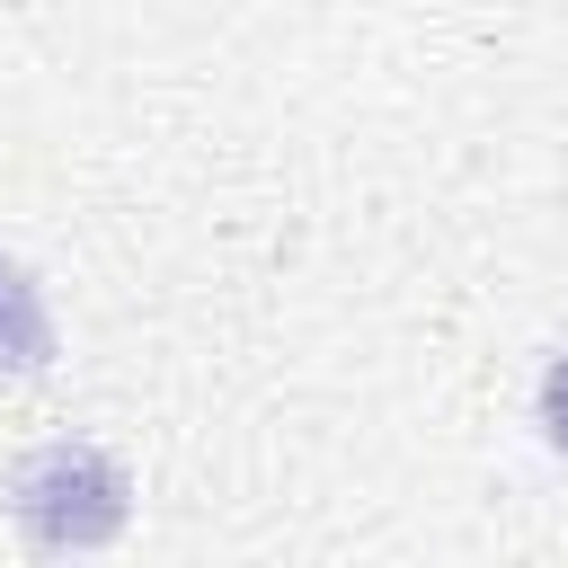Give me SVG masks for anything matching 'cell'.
Segmentation results:
<instances>
[{"mask_svg": "<svg viewBox=\"0 0 568 568\" xmlns=\"http://www.w3.org/2000/svg\"><path fill=\"white\" fill-rule=\"evenodd\" d=\"M9 515L36 550H106L124 524H133V479L106 444H36L18 470H9Z\"/></svg>", "mask_w": 568, "mask_h": 568, "instance_id": "6da1fadb", "label": "cell"}, {"mask_svg": "<svg viewBox=\"0 0 568 568\" xmlns=\"http://www.w3.org/2000/svg\"><path fill=\"white\" fill-rule=\"evenodd\" d=\"M53 364V311H44V284L18 266V257H0V373L18 382V373H44Z\"/></svg>", "mask_w": 568, "mask_h": 568, "instance_id": "7a4b0ae2", "label": "cell"}, {"mask_svg": "<svg viewBox=\"0 0 568 568\" xmlns=\"http://www.w3.org/2000/svg\"><path fill=\"white\" fill-rule=\"evenodd\" d=\"M541 435H550V453H568V346L541 373Z\"/></svg>", "mask_w": 568, "mask_h": 568, "instance_id": "3957f363", "label": "cell"}]
</instances>
